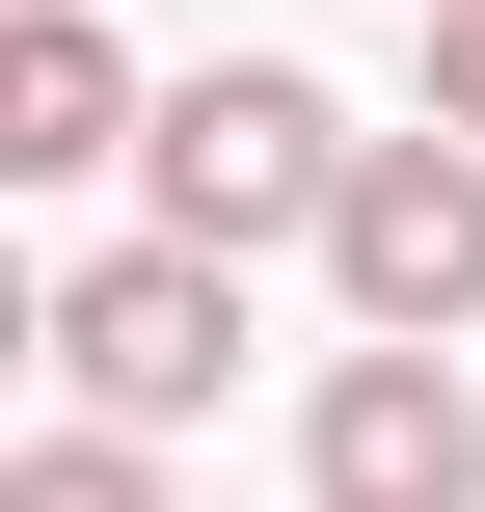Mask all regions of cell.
Segmentation results:
<instances>
[{
    "label": "cell",
    "mask_w": 485,
    "mask_h": 512,
    "mask_svg": "<svg viewBox=\"0 0 485 512\" xmlns=\"http://www.w3.org/2000/svg\"><path fill=\"white\" fill-rule=\"evenodd\" d=\"M0 512H162V432H81V405H54V432L0 459Z\"/></svg>",
    "instance_id": "obj_6"
},
{
    "label": "cell",
    "mask_w": 485,
    "mask_h": 512,
    "mask_svg": "<svg viewBox=\"0 0 485 512\" xmlns=\"http://www.w3.org/2000/svg\"><path fill=\"white\" fill-rule=\"evenodd\" d=\"M432 135H485V0H432Z\"/></svg>",
    "instance_id": "obj_7"
},
{
    "label": "cell",
    "mask_w": 485,
    "mask_h": 512,
    "mask_svg": "<svg viewBox=\"0 0 485 512\" xmlns=\"http://www.w3.org/2000/svg\"><path fill=\"white\" fill-rule=\"evenodd\" d=\"M162 135V81L108 54V0H27L0 27V189H81V162H135Z\"/></svg>",
    "instance_id": "obj_5"
},
{
    "label": "cell",
    "mask_w": 485,
    "mask_h": 512,
    "mask_svg": "<svg viewBox=\"0 0 485 512\" xmlns=\"http://www.w3.org/2000/svg\"><path fill=\"white\" fill-rule=\"evenodd\" d=\"M351 162H378V135H351L297 54H189V81H162V135H135L162 243H216V270H243V243H324V216H351Z\"/></svg>",
    "instance_id": "obj_1"
},
{
    "label": "cell",
    "mask_w": 485,
    "mask_h": 512,
    "mask_svg": "<svg viewBox=\"0 0 485 512\" xmlns=\"http://www.w3.org/2000/svg\"><path fill=\"white\" fill-rule=\"evenodd\" d=\"M324 297H351V351H459L485 324V135H378L351 162V216H324Z\"/></svg>",
    "instance_id": "obj_3"
},
{
    "label": "cell",
    "mask_w": 485,
    "mask_h": 512,
    "mask_svg": "<svg viewBox=\"0 0 485 512\" xmlns=\"http://www.w3.org/2000/svg\"><path fill=\"white\" fill-rule=\"evenodd\" d=\"M297 512H485V378L459 351H324L297 378Z\"/></svg>",
    "instance_id": "obj_4"
},
{
    "label": "cell",
    "mask_w": 485,
    "mask_h": 512,
    "mask_svg": "<svg viewBox=\"0 0 485 512\" xmlns=\"http://www.w3.org/2000/svg\"><path fill=\"white\" fill-rule=\"evenodd\" d=\"M216 378H243V270H216V243L135 216V243L54 270V405H81V432H189Z\"/></svg>",
    "instance_id": "obj_2"
}]
</instances>
